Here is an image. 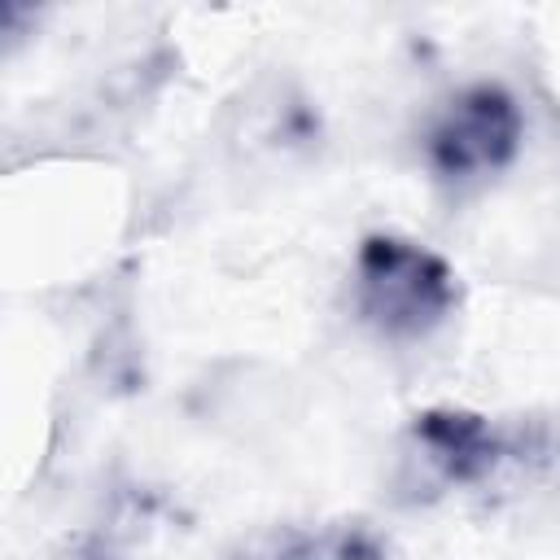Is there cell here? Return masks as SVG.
I'll use <instances>...</instances> for the list:
<instances>
[{
  "instance_id": "obj_2",
  "label": "cell",
  "mask_w": 560,
  "mask_h": 560,
  "mask_svg": "<svg viewBox=\"0 0 560 560\" xmlns=\"http://www.w3.org/2000/svg\"><path fill=\"white\" fill-rule=\"evenodd\" d=\"M512 144V109L494 92L468 96L451 122L438 131V162L446 171H477L494 166Z\"/></svg>"
},
{
  "instance_id": "obj_1",
  "label": "cell",
  "mask_w": 560,
  "mask_h": 560,
  "mask_svg": "<svg viewBox=\"0 0 560 560\" xmlns=\"http://www.w3.org/2000/svg\"><path fill=\"white\" fill-rule=\"evenodd\" d=\"M446 306L442 267L398 241H372L363 258V311L381 328H424Z\"/></svg>"
}]
</instances>
